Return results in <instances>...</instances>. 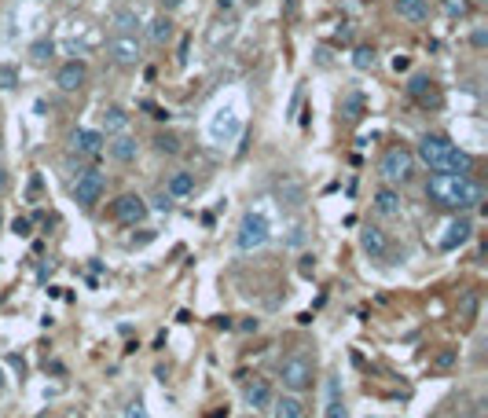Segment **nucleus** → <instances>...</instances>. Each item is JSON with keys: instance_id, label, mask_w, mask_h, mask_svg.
<instances>
[{"instance_id": "13", "label": "nucleus", "mask_w": 488, "mask_h": 418, "mask_svg": "<svg viewBox=\"0 0 488 418\" xmlns=\"http://www.w3.org/2000/svg\"><path fill=\"white\" fill-rule=\"evenodd\" d=\"M275 198H279V205H301V202H305V184H301V176L283 173L279 180H275Z\"/></svg>"}, {"instance_id": "31", "label": "nucleus", "mask_w": 488, "mask_h": 418, "mask_svg": "<svg viewBox=\"0 0 488 418\" xmlns=\"http://www.w3.org/2000/svg\"><path fill=\"white\" fill-rule=\"evenodd\" d=\"M444 11L451 15V19H459V15L470 11V0H444Z\"/></svg>"}, {"instance_id": "34", "label": "nucleus", "mask_w": 488, "mask_h": 418, "mask_svg": "<svg viewBox=\"0 0 488 418\" xmlns=\"http://www.w3.org/2000/svg\"><path fill=\"white\" fill-rule=\"evenodd\" d=\"M128 418H151V414H147V407H143L140 400H133V404H128Z\"/></svg>"}, {"instance_id": "16", "label": "nucleus", "mask_w": 488, "mask_h": 418, "mask_svg": "<svg viewBox=\"0 0 488 418\" xmlns=\"http://www.w3.org/2000/svg\"><path fill=\"white\" fill-rule=\"evenodd\" d=\"M70 143H74L77 154H100L107 140H103L100 128H77V133L70 136Z\"/></svg>"}, {"instance_id": "40", "label": "nucleus", "mask_w": 488, "mask_h": 418, "mask_svg": "<svg viewBox=\"0 0 488 418\" xmlns=\"http://www.w3.org/2000/svg\"><path fill=\"white\" fill-rule=\"evenodd\" d=\"M235 4H239V0H217V8H220V11H232Z\"/></svg>"}, {"instance_id": "5", "label": "nucleus", "mask_w": 488, "mask_h": 418, "mask_svg": "<svg viewBox=\"0 0 488 418\" xmlns=\"http://www.w3.org/2000/svg\"><path fill=\"white\" fill-rule=\"evenodd\" d=\"M279 382L290 393H305L312 385V360L308 356H286L279 360Z\"/></svg>"}, {"instance_id": "4", "label": "nucleus", "mask_w": 488, "mask_h": 418, "mask_svg": "<svg viewBox=\"0 0 488 418\" xmlns=\"http://www.w3.org/2000/svg\"><path fill=\"white\" fill-rule=\"evenodd\" d=\"M378 176L385 184H408L415 176V154L408 147H389L378 162Z\"/></svg>"}, {"instance_id": "25", "label": "nucleus", "mask_w": 488, "mask_h": 418, "mask_svg": "<svg viewBox=\"0 0 488 418\" xmlns=\"http://www.w3.org/2000/svg\"><path fill=\"white\" fill-rule=\"evenodd\" d=\"M323 418H349L345 404H341V396H338V382L334 378L327 382V411H323Z\"/></svg>"}, {"instance_id": "24", "label": "nucleus", "mask_w": 488, "mask_h": 418, "mask_svg": "<svg viewBox=\"0 0 488 418\" xmlns=\"http://www.w3.org/2000/svg\"><path fill=\"white\" fill-rule=\"evenodd\" d=\"M364 110H367V103H364V95H360V92H349L345 100H341V114H345L349 121H360V118H364Z\"/></svg>"}, {"instance_id": "12", "label": "nucleus", "mask_w": 488, "mask_h": 418, "mask_svg": "<svg viewBox=\"0 0 488 418\" xmlns=\"http://www.w3.org/2000/svg\"><path fill=\"white\" fill-rule=\"evenodd\" d=\"M107 154H110L118 166H133L136 158H140V143L128 136V133H118L114 140H107Z\"/></svg>"}, {"instance_id": "14", "label": "nucleus", "mask_w": 488, "mask_h": 418, "mask_svg": "<svg viewBox=\"0 0 488 418\" xmlns=\"http://www.w3.org/2000/svg\"><path fill=\"white\" fill-rule=\"evenodd\" d=\"M242 400H246L253 411H268L272 400H275V393H272V385L265 378H250L246 385H242Z\"/></svg>"}, {"instance_id": "20", "label": "nucleus", "mask_w": 488, "mask_h": 418, "mask_svg": "<svg viewBox=\"0 0 488 418\" xmlns=\"http://www.w3.org/2000/svg\"><path fill=\"white\" fill-rule=\"evenodd\" d=\"M397 11H400V19H408V22H426L430 19L426 0H397Z\"/></svg>"}, {"instance_id": "18", "label": "nucleus", "mask_w": 488, "mask_h": 418, "mask_svg": "<svg viewBox=\"0 0 488 418\" xmlns=\"http://www.w3.org/2000/svg\"><path fill=\"white\" fill-rule=\"evenodd\" d=\"M166 195H169V198H187V195H194V173H184V169L169 173Z\"/></svg>"}, {"instance_id": "41", "label": "nucleus", "mask_w": 488, "mask_h": 418, "mask_svg": "<svg viewBox=\"0 0 488 418\" xmlns=\"http://www.w3.org/2000/svg\"><path fill=\"white\" fill-rule=\"evenodd\" d=\"M184 4V0H161V8H166V11H173V8H180Z\"/></svg>"}, {"instance_id": "8", "label": "nucleus", "mask_w": 488, "mask_h": 418, "mask_svg": "<svg viewBox=\"0 0 488 418\" xmlns=\"http://www.w3.org/2000/svg\"><path fill=\"white\" fill-rule=\"evenodd\" d=\"M107 55L118 62V67H136L140 55H143V48H140L136 34H121V37H114V41L107 44Z\"/></svg>"}, {"instance_id": "28", "label": "nucleus", "mask_w": 488, "mask_h": 418, "mask_svg": "<svg viewBox=\"0 0 488 418\" xmlns=\"http://www.w3.org/2000/svg\"><path fill=\"white\" fill-rule=\"evenodd\" d=\"M154 147H158L161 154H176V151H180V140H176L173 133H158V136H154Z\"/></svg>"}, {"instance_id": "43", "label": "nucleus", "mask_w": 488, "mask_h": 418, "mask_svg": "<svg viewBox=\"0 0 488 418\" xmlns=\"http://www.w3.org/2000/svg\"><path fill=\"white\" fill-rule=\"evenodd\" d=\"M0 389H4V375H0Z\"/></svg>"}, {"instance_id": "3", "label": "nucleus", "mask_w": 488, "mask_h": 418, "mask_svg": "<svg viewBox=\"0 0 488 418\" xmlns=\"http://www.w3.org/2000/svg\"><path fill=\"white\" fill-rule=\"evenodd\" d=\"M272 238V224H268V217L265 213H250L239 220V231H235V246L242 250V253H253V250H261L265 243Z\"/></svg>"}, {"instance_id": "38", "label": "nucleus", "mask_w": 488, "mask_h": 418, "mask_svg": "<svg viewBox=\"0 0 488 418\" xmlns=\"http://www.w3.org/2000/svg\"><path fill=\"white\" fill-rule=\"evenodd\" d=\"M301 243H305V228H301V224H298V228L290 231V246H301Z\"/></svg>"}, {"instance_id": "15", "label": "nucleus", "mask_w": 488, "mask_h": 418, "mask_svg": "<svg viewBox=\"0 0 488 418\" xmlns=\"http://www.w3.org/2000/svg\"><path fill=\"white\" fill-rule=\"evenodd\" d=\"M400 209H404V198H400V191L393 184H385L375 191V213L382 217H400Z\"/></svg>"}, {"instance_id": "1", "label": "nucleus", "mask_w": 488, "mask_h": 418, "mask_svg": "<svg viewBox=\"0 0 488 418\" xmlns=\"http://www.w3.org/2000/svg\"><path fill=\"white\" fill-rule=\"evenodd\" d=\"M426 198L441 209L463 213V209H474L484 202V187L470 173H433L426 184Z\"/></svg>"}, {"instance_id": "37", "label": "nucleus", "mask_w": 488, "mask_h": 418, "mask_svg": "<svg viewBox=\"0 0 488 418\" xmlns=\"http://www.w3.org/2000/svg\"><path fill=\"white\" fill-rule=\"evenodd\" d=\"M143 107H147V110H151V118H158V121H166V118H169V110H161V107H154V103H143Z\"/></svg>"}, {"instance_id": "27", "label": "nucleus", "mask_w": 488, "mask_h": 418, "mask_svg": "<svg viewBox=\"0 0 488 418\" xmlns=\"http://www.w3.org/2000/svg\"><path fill=\"white\" fill-rule=\"evenodd\" d=\"M375 48H371V44H360V48H356V52H352V67L356 70H371V67H375Z\"/></svg>"}, {"instance_id": "7", "label": "nucleus", "mask_w": 488, "mask_h": 418, "mask_svg": "<svg viewBox=\"0 0 488 418\" xmlns=\"http://www.w3.org/2000/svg\"><path fill=\"white\" fill-rule=\"evenodd\" d=\"M151 213V205L143 202L140 195H121L118 202H114V220L118 224H128V228H136V224H143Z\"/></svg>"}, {"instance_id": "33", "label": "nucleus", "mask_w": 488, "mask_h": 418, "mask_svg": "<svg viewBox=\"0 0 488 418\" xmlns=\"http://www.w3.org/2000/svg\"><path fill=\"white\" fill-rule=\"evenodd\" d=\"M298 271H301V276H312V271H316V257H312V253H305V257H301V264H298Z\"/></svg>"}, {"instance_id": "21", "label": "nucleus", "mask_w": 488, "mask_h": 418, "mask_svg": "<svg viewBox=\"0 0 488 418\" xmlns=\"http://www.w3.org/2000/svg\"><path fill=\"white\" fill-rule=\"evenodd\" d=\"M147 37H151L154 44L173 41V19H169V15H158V19H151V22H147Z\"/></svg>"}, {"instance_id": "10", "label": "nucleus", "mask_w": 488, "mask_h": 418, "mask_svg": "<svg viewBox=\"0 0 488 418\" xmlns=\"http://www.w3.org/2000/svg\"><path fill=\"white\" fill-rule=\"evenodd\" d=\"M85 81H88V67H85L81 59L62 62L59 74H55V85H59L62 92H77V88H85Z\"/></svg>"}, {"instance_id": "29", "label": "nucleus", "mask_w": 488, "mask_h": 418, "mask_svg": "<svg viewBox=\"0 0 488 418\" xmlns=\"http://www.w3.org/2000/svg\"><path fill=\"white\" fill-rule=\"evenodd\" d=\"M15 85H19V70L4 62V67H0V92H4V88H15Z\"/></svg>"}, {"instance_id": "23", "label": "nucleus", "mask_w": 488, "mask_h": 418, "mask_svg": "<svg viewBox=\"0 0 488 418\" xmlns=\"http://www.w3.org/2000/svg\"><path fill=\"white\" fill-rule=\"evenodd\" d=\"M103 128H107L110 136L125 133V128H128V114H125L121 107H107V110H103Z\"/></svg>"}, {"instance_id": "44", "label": "nucleus", "mask_w": 488, "mask_h": 418, "mask_svg": "<svg viewBox=\"0 0 488 418\" xmlns=\"http://www.w3.org/2000/svg\"><path fill=\"white\" fill-rule=\"evenodd\" d=\"M0 228H4V213H0Z\"/></svg>"}, {"instance_id": "45", "label": "nucleus", "mask_w": 488, "mask_h": 418, "mask_svg": "<svg viewBox=\"0 0 488 418\" xmlns=\"http://www.w3.org/2000/svg\"><path fill=\"white\" fill-rule=\"evenodd\" d=\"M253 4H257V0H253Z\"/></svg>"}, {"instance_id": "19", "label": "nucleus", "mask_w": 488, "mask_h": 418, "mask_svg": "<svg viewBox=\"0 0 488 418\" xmlns=\"http://www.w3.org/2000/svg\"><path fill=\"white\" fill-rule=\"evenodd\" d=\"M301 414H305V404H301L298 393L272 400V418H301Z\"/></svg>"}, {"instance_id": "9", "label": "nucleus", "mask_w": 488, "mask_h": 418, "mask_svg": "<svg viewBox=\"0 0 488 418\" xmlns=\"http://www.w3.org/2000/svg\"><path fill=\"white\" fill-rule=\"evenodd\" d=\"M408 95L418 103V107H441L444 103V95H441V88H437V81L433 77H426V74H415L411 81H408Z\"/></svg>"}, {"instance_id": "42", "label": "nucleus", "mask_w": 488, "mask_h": 418, "mask_svg": "<svg viewBox=\"0 0 488 418\" xmlns=\"http://www.w3.org/2000/svg\"><path fill=\"white\" fill-rule=\"evenodd\" d=\"M0 191H8V169H0Z\"/></svg>"}, {"instance_id": "2", "label": "nucleus", "mask_w": 488, "mask_h": 418, "mask_svg": "<svg viewBox=\"0 0 488 418\" xmlns=\"http://www.w3.org/2000/svg\"><path fill=\"white\" fill-rule=\"evenodd\" d=\"M411 154H415V162H422L430 173H474V154L459 151L441 133H426L415 143Z\"/></svg>"}, {"instance_id": "30", "label": "nucleus", "mask_w": 488, "mask_h": 418, "mask_svg": "<svg viewBox=\"0 0 488 418\" xmlns=\"http://www.w3.org/2000/svg\"><path fill=\"white\" fill-rule=\"evenodd\" d=\"M474 312H477V294H474V290H466V294H463V309H459V319H474Z\"/></svg>"}, {"instance_id": "17", "label": "nucleus", "mask_w": 488, "mask_h": 418, "mask_svg": "<svg viewBox=\"0 0 488 418\" xmlns=\"http://www.w3.org/2000/svg\"><path fill=\"white\" fill-rule=\"evenodd\" d=\"M360 246H364V253L375 257V261H382V257L389 253V238H385L382 228H364L360 231Z\"/></svg>"}, {"instance_id": "32", "label": "nucleus", "mask_w": 488, "mask_h": 418, "mask_svg": "<svg viewBox=\"0 0 488 418\" xmlns=\"http://www.w3.org/2000/svg\"><path fill=\"white\" fill-rule=\"evenodd\" d=\"M11 231L19 235V238H26V235H29V220H26V217H15V220H11Z\"/></svg>"}, {"instance_id": "11", "label": "nucleus", "mask_w": 488, "mask_h": 418, "mask_svg": "<svg viewBox=\"0 0 488 418\" xmlns=\"http://www.w3.org/2000/svg\"><path fill=\"white\" fill-rule=\"evenodd\" d=\"M470 235H474V220H470V217H455L444 228V235H441V250L444 253L459 250L463 243H470Z\"/></svg>"}, {"instance_id": "39", "label": "nucleus", "mask_w": 488, "mask_h": 418, "mask_svg": "<svg viewBox=\"0 0 488 418\" xmlns=\"http://www.w3.org/2000/svg\"><path fill=\"white\" fill-rule=\"evenodd\" d=\"M408 67H411V59H408V55H397V59H393V70H397V74H400V70H408Z\"/></svg>"}, {"instance_id": "22", "label": "nucleus", "mask_w": 488, "mask_h": 418, "mask_svg": "<svg viewBox=\"0 0 488 418\" xmlns=\"http://www.w3.org/2000/svg\"><path fill=\"white\" fill-rule=\"evenodd\" d=\"M110 22H114V29H118V34H136V29H140V15H136L133 8H118Z\"/></svg>"}, {"instance_id": "26", "label": "nucleus", "mask_w": 488, "mask_h": 418, "mask_svg": "<svg viewBox=\"0 0 488 418\" xmlns=\"http://www.w3.org/2000/svg\"><path fill=\"white\" fill-rule=\"evenodd\" d=\"M52 55H55V44L48 41V37H41V41H34V44H29V59H34L37 67H44V62H52Z\"/></svg>"}, {"instance_id": "35", "label": "nucleus", "mask_w": 488, "mask_h": 418, "mask_svg": "<svg viewBox=\"0 0 488 418\" xmlns=\"http://www.w3.org/2000/svg\"><path fill=\"white\" fill-rule=\"evenodd\" d=\"M433 363H437V367H451V363H455V349H444L441 356L433 360Z\"/></svg>"}, {"instance_id": "36", "label": "nucleus", "mask_w": 488, "mask_h": 418, "mask_svg": "<svg viewBox=\"0 0 488 418\" xmlns=\"http://www.w3.org/2000/svg\"><path fill=\"white\" fill-rule=\"evenodd\" d=\"M154 209H161V213H169V209H173V198L166 195V191H161V195L154 198Z\"/></svg>"}, {"instance_id": "6", "label": "nucleus", "mask_w": 488, "mask_h": 418, "mask_svg": "<svg viewBox=\"0 0 488 418\" xmlns=\"http://www.w3.org/2000/svg\"><path fill=\"white\" fill-rule=\"evenodd\" d=\"M103 191H107V176H103L100 169H85V173H77V180H74V202H77V205L92 209L95 202L103 198Z\"/></svg>"}]
</instances>
